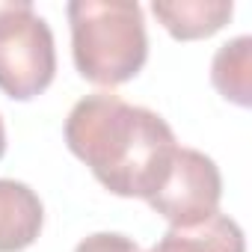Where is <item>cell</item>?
Returning a JSON list of instances; mask_svg holds the SVG:
<instances>
[{
  "mask_svg": "<svg viewBox=\"0 0 252 252\" xmlns=\"http://www.w3.org/2000/svg\"><path fill=\"white\" fill-rule=\"evenodd\" d=\"M71 57L83 80L122 86L134 80L149 60V36L140 3L122 0H71Z\"/></svg>",
  "mask_w": 252,
  "mask_h": 252,
  "instance_id": "obj_2",
  "label": "cell"
},
{
  "mask_svg": "<svg viewBox=\"0 0 252 252\" xmlns=\"http://www.w3.org/2000/svg\"><path fill=\"white\" fill-rule=\"evenodd\" d=\"M6 155V125H3V116H0V158Z\"/></svg>",
  "mask_w": 252,
  "mask_h": 252,
  "instance_id": "obj_10",
  "label": "cell"
},
{
  "mask_svg": "<svg viewBox=\"0 0 252 252\" xmlns=\"http://www.w3.org/2000/svg\"><path fill=\"white\" fill-rule=\"evenodd\" d=\"M152 15L172 39L196 42L220 33L234 15V3L231 0H155Z\"/></svg>",
  "mask_w": 252,
  "mask_h": 252,
  "instance_id": "obj_6",
  "label": "cell"
},
{
  "mask_svg": "<svg viewBox=\"0 0 252 252\" xmlns=\"http://www.w3.org/2000/svg\"><path fill=\"white\" fill-rule=\"evenodd\" d=\"M57 74V48L48 21L27 0H0V92L33 101Z\"/></svg>",
  "mask_w": 252,
  "mask_h": 252,
  "instance_id": "obj_3",
  "label": "cell"
},
{
  "mask_svg": "<svg viewBox=\"0 0 252 252\" xmlns=\"http://www.w3.org/2000/svg\"><path fill=\"white\" fill-rule=\"evenodd\" d=\"M149 252H246V237L228 214H214L199 225L169 228Z\"/></svg>",
  "mask_w": 252,
  "mask_h": 252,
  "instance_id": "obj_7",
  "label": "cell"
},
{
  "mask_svg": "<svg viewBox=\"0 0 252 252\" xmlns=\"http://www.w3.org/2000/svg\"><path fill=\"white\" fill-rule=\"evenodd\" d=\"M65 143L104 190L146 202L163 184L178 152V140L160 113L113 92H92L71 107Z\"/></svg>",
  "mask_w": 252,
  "mask_h": 252,
  "instance_id": "obj_1",
  "label": "cell"
},
{
  "mask_svg": "<svg viewBox=\"0 0 252 252\" xmlns=\"http://www.w3.org/2000/svg\"><path fill=\"white\" fill-rule=\"evenodd\" d=\"M45 225V205L39 193L12 178H0V252L30 249Z\"/></svg>",
  "mask_w": 252,
  "mask_h": 252,
  "instance_id": "obj_5",
  "label": "cell"
},
{
  "mask_svg": "<svg viewBox=\"0 0 252 252\" xmlns=\"http://www.w3.org/2000/svg\"><path fill=\"white\" fill-rule=\"evenodd\" d=\"M211 80L225 101L237 107L252 104V39L249 36H237L214 54Z\"/></svg>",
  "mask_w": 252,
  "mask_h": 252,
  "instance_id": "obj_8",
  "label": "cell"
},
{
  "mask_svg": "<svg viewBox=\"0 0 252 252\" xmlns=\"http://www.w3.org/2000/svg\"><path fill=\"white\" fill-rule=\"evenodd\" d=\"M220 199H222L220 166L205 152L178 146L163 184L149 199V208L158 217H163L169 228H190L220 214Z\"/></svg>",
  "mask_w": 252,
  "mask_h": 252,
  "instance_id": "obj_4",
  "label": "cell"
},
{
  "mask_svg": "<svg viewBox=\"0 0 252 252\" xmlns=\"http://www.w3.org/2000/svg\"><path fill=\"white\" fill-rule=\"evenodd\" d=\"M74 252H140L137 240H131L128 234H116V231H95L89 237H83Z\"/></svg>",
  "mask_w": 252,
  "mask_h": 252,
  "instance_id": "obj_9",
  "label": "cell"
}]
</instances>
